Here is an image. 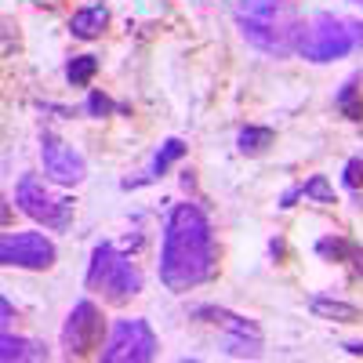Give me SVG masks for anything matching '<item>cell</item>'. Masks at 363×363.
Returning a JSON list of instances; mask_svg holds the SVG:
<instances>
[{
  "label": "cell",
  "mask_w": 363,
  "mask_h": 363,
  "mask_svg": "<svg viewBox=\"0 0 363 363\" xmlns=\"http://www.w3.org/2000/svg\"><path fill=\"white\" fill-rule=\"evenodd\" d=\"M215 272H218V244L211 218L196 203H174L160 244V284L174 294H186L215 280Z\"/></svg>",
  "instance_id": "6da1fadb"
},
{
  "label": "cell",
  "mask_w": 363,
  "mask_h": 363,
  "mask_svg": "<svg viewBox=\"0 0 363 363\" xmlns=\"http://www.w3.org/2000/svg\"><path fill=\"white\" fill-rule=\"evenodd\" d=\"M236 29L251 48H258L269 58H291L301 15L294 0H236Z\"/></svg>",
  "instance_id": "7a4b0ae2"
},
{
  "label": "cell",
  "mask_w": 363,
  "mask_h": 363,
  "mask_svg": "<svg viewBox=\"0 0 363 363\" xmlns=\"http://www.w3.org/2000/svg\"><path fill=\"white\" fill-rule=\"evenodd\" d=\"M356 48H363V22L320 11L309 22H301L294 55H301L306 62H335V58L352 55Z\"/></svg>",
  "instance_id": "3957f363"
},
{
  "label": "cell",
  "mask_w": 363,
  "mask_h": 363,
  "mask_svg": "<svg viewBox=\"0 0 363 363\" xmlns=\"http://www.w3.org/2000/svg\"><path fill=\"white\" fill-rule=\"evenodd\" d=\"M84 284H87V291L102 294L109 306H124L128 298H135L142 291V269L128 255H120L113 244H99L95 255H91Z\"/></svg>",
  "instance_id": "277c9868"
},
{
  "label": "cell",
  "mask_w": 363,
  "mask_h": 363,
  "mask_svg": "<svg viewBox=\"0 0 363 363\" xmlns=\"http://www.w3.org/2000/svg\"><path fill=\"white\" fill-rule=\"evenodd\" d=\"M15 203L22 207V215H29L33 222H40V225L55 229V233H66L73 225V200L55 196L37 174H22L18 178Z\"/></svg>",
  "instance_id": "5b68a950"
},
{
  "label": "cell",
  "mask_w": 363,
  "mask_h": 363,
  "mask_svg": "<svg viewBox=\"0 0 363 363\" xmlns=\"http://www.w3.org/2000/svg\"><path fill=\"white\" fill-rule=\"evenodd\" d=\"M157 349H160V342L153 335V327L131 316V320H116L113 335L99 356H102V363H145V359H157Z\"/></svg>",
  "instance_id": "8992f818"
},
{
  "label": "cell",
  "mask_w": 363,
  "mask_h": 363,
  "mask_svg": "<svg viewBox=\"0 0 363 363\" xmlns=\"http://www.w3.org/2000/svg\"><path fill=\"white\" fill-rule=\"evenodd\" d=\"M193 316L225 330V335H229V338H225V352H229V356L247 359V356H258V352H262V330H258L255 320L236 316V313H229V309H222V306H196Z\"/></svg>",
  "instance_id": "52a82bcc"
},
{
  "label": "cell",
  "mask_w": 363,
  "mask_h": 363,
  "mask_svg": "<svg viewBox=\"0 0 363 363\" xmlns=\"http://www.w3.org/2000/svg\"><path fill=\"white\" fill-rule=\"evenodd\" d=\"M102 330H106V323H102V313H99L95 301H87V298L77 301L73 313L66 316V327H62V349H66V356L69 359L91 356L99 349V342H102Z\"/></svg>",
  "instance_id": "ba28073f"
},
{
  "label": "cell",
  "mask_w": 363,
  "mask_h": 363,
  "mask_svg": "<svg viewBox=\"0 0 363 363\" xmlns=\"http://www.w3.org/2000/svg\"><path fill=\"white\" fill-rule=\"evenodd\" d=\"M58 258L44 233H8L0 240V262L11 269H51Z\"/></svg>",
  "instance_id": "9c48e42d"
},
{
  "label": "cell",
  "mask_w": 363,
  "mask_h": 363,
  "mask_svg": "<svg viewBox=\"0 0 363 363\" xmlns=\"http://www.w3.org/2000/svg\"><path fill=\"white\" fill-rule=\"evenodd\" d=\"M40 160H44L48 178L58 182V186H77V182H84V174H87L84 157L77 153L73 145H66L58 135H51V131L40 135Z\"/></svg>",
  "instance_id": "30bf717a"
},
{
  "label": "cell",
  "mask_w": 363,
  "mask_h": 363,
  "mask_svg": "<svg viewBox=\"0 0 363 363\" xmlns=\"http://www.w3.org/2000/svg\"><path fill=\"white\" fill-rule=\"evenodd\" d=\"M186 142H182V138H167L160 149H157V157H153V164H149V171L142 174V178H128L124 182V189H138V186H145V182H157V178H164L167 174V167L174 164V160H182V157H186Z\"/></svg>",
  "instance_id": "8fae6325"
},
{
  "label": "cell",
  "mask_w": 363,
  "mask_h": 363,
  "mask_svg": "<svg viewBox=\"0 0 363 363\" xmlns=\"http://www.w3.org/2000/svg\"><path fill=\"white\" fill-rule=\"evenodd\" d=\"M106 26H109V8H106V4H91V8L73 11L69 33H73L77 40H99V37L106 33Z\"/></svg>",
  "instance_id": "7c38bea8"
},
{
  "label": "cell",
  "mask_w": 363,
  "mask_h": 363,
  "mask_svg": "<svg viewBox=\"0 0 363 363\" xmlns=\"http://www.w3.org/2000/svg\"><path fill=\"white\" fill-rule=\"evenodd\" d=\"M0 359H48V349L44 342H33V338H15L11 330H4V338H0Z\"/></svg>",
  "instance_id": "4fadbf2b"
},
{
  "label": "cell",
  "mask_w": 363,
  "mask_h": 363,
  "mask_svg": "<svg viewBox=\"0 0 363 363\" xmlns=\"http://www.w3.org/2000/svg\"><path fill=\"white\" fill-rule=\"evenodd\" d=\"M309 309L316 316H323V320H335V323H356V320H363V309L359 306H349V301H338V298H323V294H316L309 301Z\"/></svg>",
  "instance_id": "5bb4252c"
},
{
  "label": "cell",
  "mask_w": 363,
  "mask_h": 363,
  "mask_svg": "<svg viewBox=\"0 0 363 363\" xmlns=\"http://www.w3.org/2000/svg\"><path fill=\"white\" fill-rule=\"evenodd\" d=\"M335 106H338V113H342L345 120H352V124H359V120H363V95H359V77H349V80L342 84L338 99H335Z\"/></svg>",
  "instance_id": "9a60e30c"
},
{
  "label": "cell",
  "mask_w": 363,
  "mask_h": 363,
  "mask_svg": "<svg viewBox=\"0 0 363 363\" xmlns=\"http://www.w3.org/2000/svg\"><path fill=\"white\" fill-rule=\"evenodd\" d=\"M272 142H277V131L272 128H244L236 135V149L244 157H262Z\"/></svg>",
  "instance_id": "2e32d148"
},
{
  "label": "cell",
  "mask_w": 363,
  "mask_h": 363,
  "mask_svg": "<svg viewBox=\"0 0 363 363\" xmlns=\"http://www.w3.org/2000/svg\"><path fill=\"white\" fill-rule=\"evenodd\" d=\"M95 73H99V58L95 55H77V58H69V66H66V80L73 87H87L91 80H95Z\"/></svg>",
  "instance_id": "e0dca14e"
},
{
  "label": "cell",
  "mask_w": 363,
  "mask_h": 363,
  "mask_svg": "<svg viewBox=\"0 0 363 363\" xmlns=\"http://www.w3.org/2000/svg\"><path fill=\"white\" fill-rule=\"evenodd\" d=\"M349 251H352V240H345V236H323V240H316V255L323 262H349Z\"/></svg>",
  "instance_id": "ac0fdd59"
},
{
  "label": "cell",
  "mask_w": 363,
  "mask_h": 363,
  "mask_svg": "<svg viewBox=\"0 0 363 363\" xmlns=\"http://www.w3.org/2000/svg\"><path fill=\"white\" fill-rule=\"evenodd\" d=\"M301 196L316 200V203H338L335 189H330V182H327V174H313L309 182H301Z\"/></svg>",
  "instance_id": "d6986e66"
},
{
  "label": "cell",
  "mask_w": 363,
  "mask_h": 363,
  "mask_svg": "<svg viewBox=\"0 0 363 363\" xmlns=\"http://www.w3.org/2000/svg\"><path fill=\"white\" fill-rule=\"evenodd\" d=\"M91 116H109L113 113V102H109V95H102V91H91V95H87V106H84Z\"/></svg>",
  "instance_id": "ffe728a7"
},
{
  "label": "cell",
  "mask_w": 363,
  "mask_h": 363,
  "mask_svg": "<svg viewBox=\"0 0 363 363\" xmlns=\"http://www.w3.org/2000/svg\"><path fill=\"white\" fill-rule=\"evenodd\" d=\"M342 182L349 189H363V157H352L349 164H345V171H342Z\"/></svg>",
  "instance_id": "44dd1931"
},
{
  "label": "cell",
  "mask_w": 363,
  "mask_h": 363,
  "mask_svg": "<svg viewBox=\"0 0 363 363\" xmlns=\"http://www.w3.org/2000/svg\"><path fill=\"white\" fill-rule=\"evenodd\" d=\"M349 262H352V269L363 277V247L359 244H352V251H349Z\"/></svg>",
  "instance_id": "7402d4cb"
},
{
  "label": "cell",
  "mask_w": 363,
  "mask_h": 363,
  "mask_svg": "<svg viewBox=\"0 0 363 363\" xmlns=\"http://www.w3.org/2000/svg\"><path fill=\"white\" fill-rule=\"evenodd\" d=\"M298 196H301V186H291V189L280 196V207H284V211H287V207H294V200H298Z\"/></svg>",
  "instance_id": "603a6c76"
},
{
  "label": "cell",
  "mask_w": 363,
  "mask_h": 363,
  "mask_svg": "<svg viewBox=\"0 0 363 363\" xmlns=\"http://www.w3.org/2000/svg\"><path fill=\"white\" fill-rule=\"evenodd\" d=\"M269 251H272V258H284V255H287V244H284V240H272Z\"/></svg>",
  "instance_id": "cb8c5ba5"
},
{
  "label": "cell",
  "mask_w": 363,
  "mask_h": 363,
  "mask_svg": "<svg viewBox=\"0 0 363 363\" xmlns=\"http://www.w3.org/2000/svg\"><path fill=\"white\" fill-rule=\"evenodd\" d=\"M342 349H345L349 356H363V342H345Z\"/></svg>",
  "instance_id": "d4e9b609"
},
{
  "label": "cell",
  "mask_w": 363,
  "mask_h": 363,
  "mask_svg": "<svg viewBox=\"0 0 363 363\" xmlns=\"http://www.w3.org/2000/svg\"><path fill=\"white\" fill-rule=\"evenodd\" d=\"M0 313H4V327H8V323H11V301H8V298L0 301Z\"/></svg>",
  "instance_id": "484cf974"
},
{
  "label": "cell",
  "mask_w": 363,
  "mask_h": 363,
  "mask_svg": "<svg viewBox=\"0 0 363 363\" xmlns=\"http://www.w3.org/2000/svg\"><path fill=\"white\" fill-rule=\"evenodd\" d=\"M352 4H359V8H363V0H352Z\"/></svg>",
  "instance_id": "4316f807"
}]
</instances>
